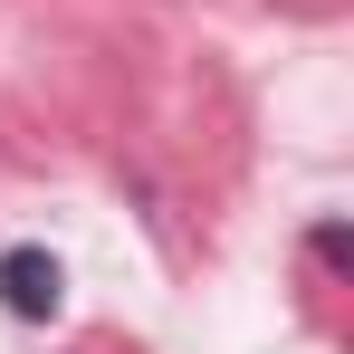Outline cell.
I'll return each mask as SVG.
<instances>
[{
  "label": "cell",
  "mask_w": 354,
  "mask_h": 354,
  "mask_svg": "<svg viewBox=\"0 0 354 354\" xmlns=\"http://www.w3.org/2000/svg\"><path fill=\"white\" fill-rule=\"evenodd\" d=\"M58 297H67V268L48 249H0V306L10 316H58Z\"/></svg>",
  "instance_id": "obj_1"
}]
</instances>
